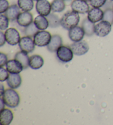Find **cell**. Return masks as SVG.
<instances>
[{"label": "cell", "mask_w": 113, "mask_h": 125, "mask_svg": "<svg viewBox=\"0 0 113 125\" xmlns=\"http://www.w3.org/2000/svg\"><path fill=\"white\" fill-rule=\"evenodd\" d=\"M7 62L8 59L7 55L3 52L0 53V66H1V67L6 66Z\"/></svg>", "instance_id": "obj_32"}, {"label": "cell", "mask_w": 113, "mask_h": 125, "mask_svg": "<svg viewBox=\"0 0 113 125\" xmlns=\"http://www.w3.org/2000/svg\"><path fill=\"white\" fill-rule=\"evenodd\" d=\"M34 23L39 31H45L49 27L48 20L46 17L39 15L35 17Z\"/></svg>", "instance_id": "obj_20"}, {"label": "cell", "mask_w": 113, "mask_h": 125, "mask_svg": "<svg viewBox=\"0 0 113 125\" xmlns=\"http://www.w3.org/2000/svg\"><path fill=\"white\" fill-rule=\"evenodd\" d=\"M1 97L6 106L11 108L17 107L20 103L19 94L12 88L6 89Z\"/></svg>", "instance_id": "obj_2"}, {"label": "cell", "mask_w": 113, "mask_h": 125, "mask_svg": "<svg viewBox=\"0 0 113 125\" xmlns=\"http://www.w3.org/2000/svg\"><path fill=\"white\" fill-rule=\"evenodd\" d=\"M84 30L82 27L76 26L68 31V36L71 40L73 42L82 41L85 35Z\"/></svg>", "instance_id": "obj_12"}, {"label": "cell", "mask_w": 113, "mask_h": 125, "mask_svg": "<svg viewBox=\"0 0 113 125\" xmlns=\"http://www.w3.org/2000/svg\"><path fill=\"white\" fill-rule=\"evenodd\" d=\"M7 83L10 88L17 89L22 84V78L19 73H10L7 80Z\"/></svg>", "instance_id": "obj_17"}, {"label": "cell", "mask_w": 113, "mask_h": 125, "mask_svg": "<svg viewBox=\"0 0 113 125\" xmlns=\"http://www.w3.org/2000/svg\"><path fill=\"white\" fill-rule=\"evenodd\" d=\"M84 1H87V2H88V1H90V0H84Z\"/></svg>", "instance_id": "obj_37"}, {"label": "cell", "mask_w": 113, "mask_h": 125, "mask_svg": "<svg viewBox=\"0 0 113 125\" xmlns=\"http://www.w3.org/2000/svg\"><path fill=\"white\" fill-rule=\"evenodd\" d=\"M51 10L54 13H61L66 8V3L64 0H53L51 3Z\"/></svg>", "instance_id": "obj_24"}, {"label": "cell", "mask_w": 113, "mask_h": 125, "mask_svg": "<svg viewBox=\"0 0 113 125\" xmlns=\"http://www.w3.org/2000/svg\"><path fill=\"white\" fill-rule=\"evenodd\" d=\"M18 45L21 51L28 53L32 52L35 47L34 40L32 37L28 36H25L22 38Z\"/></svg>", "instance_id": "obj_7"}, {"label": "cell", "mask_w": 113, "mask_h": 125, "mask_svg": "<svg viewBox=\"0 0 113 125\" xmlns=\"http://www.w3.org/2000/svg\"><path fill=\"white\" fill-rule=\"evenodd\" d=\"M80 21V17L78 13L69 10L63 15L61 18V25L66 30L71 29L77 26Z\"/></svg>", "instance_id": "obj_1"}, {"label": "cell", "mask_w": 113, "mask_h": 125, "mask_svg": "<svg viewBox=\"0 0 113 125\" xmlns=\"http://www.w3.org/2000/svg\"><path fill=\"white\" fill-rule=\"evenodd\" d=\"M103 21H109L111 24H113V10L107 8L104 11Z\"/></svg>", "instance_id": "obj_28"}, {"label": "cell", "mask_w": 113, "mask_h": 125, "mask_svg": "<svg viewBox=\"0 0 113 125\" xmlns=\"http://www.w3.org/2000/svg\"><path fill=\"white\" fill-rule=\"evenodd\" d=\"M10 74H8V72L7 69H5L3 67H1L0 68V81L2 82L5 81H7L9 77Z\"/></svg>", "instance_id": "obj_30"}, {"label": "cell", "mask_w": 113, "mask_h": 125, "mask_svg": "<svg viewBox=\"0 0 113 125\" xmlns=\"http://www.w3.org/2000/svg\"><path fill=\"white\" fill-rule=\"evenodd\" d=\"M10 19L5 14L0 15V29L1 31L7 30L9 26Z\"/></svg>", "instance_id": "obj_27"}, {"label": "cell", "mask_w": 113, "mask_h": 125, "mask_svg": "<svg viewBox=\"0 0 113 125\" xmlns=\"http://www.w3.org/2000/svg\"><path fill=\"white\" fill-rule=\"evenodd\" d=\"M5 88H4V86L1 83V84H0V93H1V94H0V95H1V96H2V95L3 94L4 92H5Z\"/></svg>", "instance_id": "obj_35"}, {"label": "cell", "mask_w": 113, "mask_h": 125, "mask_svg": "<svg viewBox=\"0 0 113 125\" xmlns=\"http://www.w3.org/2000/svg\"><path fill=\"white\" fill-rule=\"evenodd\" d=\"M34 1H39V0H34Z\"/></svg>", "instance_id": "obj_38"}, {"label": "cell", "mask_w": 113, "mask_h": 125, "mask_svg": "<svg viewBox=\"0 0 113 125\" xmlns=\"http://www.w3.org/2000/svg\"><path fill=\"white\" fill-rule=\"evenodd\" d=\"M104 11L100 8L93 7L88 13L87 18L91 22L96 23L103 20Z\"/></svg>", "instance_id": "obj_13"}, {"label": "cell", "mask_w": 113, "mask_h": 125, "mask_svg": "<svg viewBox=\"0 0 113 125\" xmlns=\"http://www.w3.org/2000/svg\"><path fill=\"white\" fill-rule=\"evenodd\" d=\"M39 31L36 25H35L34 21L32 23L30 24V25L24 28V29L23 30L24 34L25 36H28L30 37H34V36L35 35L36 33Z\"/></svg>", "instance_id": "obj_26"}, {"label": "cell", "mask_w": 113, "mask_h": 125, "mask_svg": "<svg viewBox=\"0 0 113 125\" xmlns=\"http://www.w3.org/2000/svg\"><path fill=\"white\" fill-rule=\"evenodd\" d=\"M20 8L18 5H12L10 6L8 10L5 13V14L8 17L11 21H15L17 20V17L21 13Z\"/></svg>", "instance_id": "obj_18"}, {"label": "cell", "mask_w": 113, "mask_h": 125, "mask_svg": "<svg viewBox=\"0 0 113 125\" xmlns=\"http://www.w3.org/2000/svg\"><path fill=\"white\" fill-rule=\"evenodd\" d=\"M82 28L84 30L85 34L87 36H91L95 34L94 23L91 22L88 18L84 19L82 21Z\"/></svg>", "instance_id": "obj_21"}, {"label": "cell", "mask_w": 113, "mask_h": 125, "mask_svg": "<svg viewBox=\"0 0 113 125\" xmlns=\"http://www.w3.org/2000/svg\"><path fill=\"white\" fill-rule=\"evenodd\" d=\"M112 24L109 21L102 20L95 25V34L99 37H105L110 33Z\"/></svg>", "instance_id": "obj_4"}, {"label": "cell", "mask_w": 113, "mask_h": 125, "mask_svg": "<svg viewBox=\"0 0 113 125\" xmlns=\"http://www.w3.org/2000/svg\"><path fill=\"white\" fill-rule=\"evenodd\" d=\"M29 59L30 57L28 55V53H26L24 51H21L18 52L14 56V59L18 60L22 64L24 69H27L29 67Z\"/></svg>", "instance_id": "obj_22"}, {"label": "cell", "mask_w": 113, "mask_h": 125, "mask_svg": "<svg viewBox=\"0 0 113 125\" xmlns=\"http://www.w3.org/2000/svg\"><path fill=\"white\" fill-rule=\"evenodd\" d=\"M34 0H17L19 7L24 12H29L34 8Z\"/></svg>", "instance_id": "obj_23"}, {"label": "cell", "mask_w": 113, "mask_h": 125, "mask_svg": "<svg viewBox=\"0 0 113 125\" xmlns=\"http://www.w3.org/2000/svg\"><path fill=\"white\" fill-rule=\"evenodd\" d=\"M62 42L61 36L55 34L52 36L50 42L47 46V49L51 52H56L57 49L62 45Z\"/></svg>", "instance_id": "obj_15"}, {"label": "cell", "mask_w": 113, "mask_h": 125, "mask_svg": "<svg viewBox=\"0 0 113 125\" xmlns=\"http://www.w3.org/2000/svg\"><path fill=\"white\" fill-rule=\"evenodd\" d=\"M0 102H1V105H0V109H1V110L5 109L6 104L2 98L0 99Z\"/></svg>", "instance_id": "obj_34"}, {"label": "cell", "mask_w": 113, "mask_h": 125, "mask_svg": "<svg viewBox=\"0 0 113 125\" xmlns=\"http://www.w3.org/2000/svg\"><path fill=\"white\" fill-rule=\"evenodd\" d=\"M35 9L39 14L46 17L51 13V5L47 0H39L36 1Z\"/></svg>", "instance_id": "obj_10"}, {"label": "cell", "mask_w": 113, "mask_h": 125, "mask_svg": "<svg viewBox=\"0 0 113 125\" xmlns=\"http://www.w3.org/2000/svg\"></svg>", "instance_id": "obj_40"}, {"label": "cell", "mask_w": 113, "mask_h": 125, "mask_svg": "<svg viewBox=\"0 0 113 125\" xmlns=\"http://www.w3.org/2000/svg\"><path fill=\"white\" fill-rule=\"evenodd\" d=\"M70 48L74 55L82 56L87 53L90 49L88 43L85 41L74 42L70 45Z\"/></svg>", "instance_id": "obj_8"}, {"label": "cell", "mask_w": 113, "mask_h": 125, "mask_svg": "<svg viewBox=\"0 0 113 125\" xmlns=\"http://www.w3.org/2000/svg\"><path fill=\"white\" fill-rule=\"evenodd\" d=\"M66 5H69V3H72V0H64Z\"/></svg>", "instance_id": "obj_36"}, {"label": "cell", "mask_w": 113, "mask_h": 125, "mask_svg": "<svg viewBox=\"0 0 113 125\" xmlns=\"http://www.w3.org/2000/svg\"><path fill=\"white\" fill-rule=\"evenodd\" d=\"M110 1H113V0H110Z\"/></svg>", "instance_id": "obj_39"}, {"label": "cell", "mask_w": 113, "mask_h": 125, "mask_svg": "<svg viewBox=\"0 0 113 125\" xmlns=\"http://www.w3.org/2000/svg\"><path fill=\"white\" fill-rule=\"evenodd\" d=\"M6 42L5 34L2 31H0V47L3 46Z\"/></svg>", "instance_id": "obj_33"}, {"label": "cell", "mask_w": 113, "mask_h": 125, "mask_svg": "<svg viewBox=\"0 0 113 125\" xmlns=\"http://www.w3.org/2000/svg\"><path fill=\"white\" fill-rule=\"evenodd\" d=\"M13 114L11 110L3 109L0 113V124L1 125H9L13 120Z\"/></svg>", "instance_id": "obj_16"}, {"label": "cell", "mask_w": 113, "mask_h": 125, "mask_svg": "<svg viewBox=\"0 0 113 125\" xmlns=\"http://www.w3.org/2000/svg\"><path fill=\"white\" fill-rule=\"evenodd\" d=\"M44 61L39 55H33L29 59V67L33 70H38L44 65Z\"/></svg>", "instance_id": "obj_19"}, {"label": "cell", "mask_w": 113, "mask_h": 125, "mask_svg": "<svg viewBox=\"0 0 113 125\" xmlns=\"http://www.w3.org/2000/svg\"><path fill=\"white\" fill-rule=\"evenodd\" d=\"M46 17L49 21V27L51 28H56L61 25V18L57 14L52 13Z\"/></svg>", "instance_id": "obj_25"}, {"label": "cell", "mask_w": 113, "mask_h": 125, "mask_svg": "<svg viewBox=\"0 0 113 125\" xmlns=\"http://www.w3.org/2000/svg\"><path fill=\"white\" fill-rule=\"evenodd\" d=\"M9 7L10 3L7 0H0V13H5Z\"/></svg>", "instance_id": "obj_31"}, {"label": "cell", "mask_w": 113, "mask_h": 125, "mask_svg": "<svg viewBox=\"0 0 113 125\" xmlns=\"http://www.w3.org/2000/svg\"><path fill=\"white\" fill-rule=\"evenodd\" d=\"M33 16L29 12H21L17 17V23L22 27L25 28L33 22Z\"/></svg>", "instance_id": "obj_11"}, {"label": "cell", "mask_w": 113, "mask_h": 125, "mask_svg": "<svg viewBox=\"0 0 113 125\" xmlns=\"http://www.w3.org/2000/svg\"><path fill=\"white\" fill-rule=\"evenodd\" d=\"M72 10L79 14L88 13L90 8L87 2L84 0H73L71 3Z\"/></svg>", "instance_id": "obj_9"}, {"label": "cell", "mask_w": 113, "mask_h": 125, "mask_svg": "<svg viewBox=\"0 0 113 125\" xmlns=\"http://www.w3.org/2000/svg\"><path fill=\"white\" fill-rule=\"evenodd\" d=\"M56 56L60 61L67 63L72 61L73 53L70 47L62 45L56 51Z\"/></svg>", "instance_id": "obj_5"}, {"label": "cell", "mask_w": 113, "mask_h": 125, "mask_svg": "<svg viewBox=\"0 0 113 125\" xmlns=\"http://www.w3.org/2000/svg\"><path fill=\"white\" fill-rule=\"evenodd\" d=\"M6 42L12 46L19 44L21 40V36L19 31L14 28H10L6 30L5 33Z\"/></svg>", "instance_id": "obj_6"}, {"label": "cell", "mask_w": 113, "mask_h": 125, "mask_svg": "<svg viewBox=\"0 0 113 125\" xmlns=\"http://www.w3.org/2000/svg\"><path fill=\"white\" fill-rule=\"evenodd\" d=\"M90 4L93 7L101 8L103 7L107 0H90Z\"/></svg>", "instance_id": "obj_29"}, {"label": "cell", "mask_w": 113, "mask_h": 125, "mask_svg": "<svg viewBox=\"0 0 113 125\" xmlns=\"http://www.w3.org/2000/svg\"><path fill=\"white\" fill-rule=\"evenodd\" d=\"M6 67L10 73H20L24 70L22 64L16 59L8 61L6 64Z\"/></svg>", "instance_id": "obj_14"}, {"label": "cell", "mask_w": 113, "mask_h": 125, "mask_svg": "<svg viewBox=\"0 0 113 125\" xmlns=\"http://www.w3.org/2000/svg\"><path fill=\"white\" fill-rule=\"evenodd\" d=\"M52 36L49 31H39L34 36L33 40L36 46L39 47L47 46L50 42Z\"/></svg>", "instance_id": "obj_3"}]
</instances>
